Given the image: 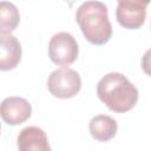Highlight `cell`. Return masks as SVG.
I'll list each match as a JSON object with an SVG mask.
<instances>
[{
  "label": "cell",
  "instance_id": "obj_1",
  "mask_svg": "<svg viewBox=\"0 0 151 151\" xmlns=\"http://www.w3.org/2000/svg\"><path fill=\"white\" fill-rule=\"evenodd\" d=\"M97 94L111 111L117 113L130 111L139 97L137 87L119 72L104 76L97 85Z\"/></svg>",
  "mask_w": 151,
  "mask_h": 151
},
{
  "label": "cell",
  "instance_id": "obj_2",
  "mask_svg": "<svg viewBox=\"0 0 151 151\" xmlns=\"http://www.w3.org/2000/svg\"><path fill=\"white\" fill-rule=\"evenodd\" d=\"M76 20L86 38L93 45L106 44L112 35L107 6L101 1H85L76 13Z\"/></svg>",
  "mask_w": 151,
  "mask_h": 151
},
{
  "label": "cell",
  "instance_id": "obj_3",
  "mask_svg": "<svg viewBox=\"0 0 151 151\" xmlns=\"http://www.w3.org/2000/svg\"><path fill=\"white\" fill-rule=\"evenodd\" d=\"M47 87L51 94L57 98H72L81 88V78L77 71L67 66L60 67L48 76Z\"/></svg>",
  "mask_w": 151,
  "mask_h": 151
},
{
  "label": "cell",
  "instance_id": "obj_4",
  "mask_svg": "<svg viewBox=\"0 0 151 151\" xmlns=\"http://www.w3.org/2000/svg\"><path fill=\"white\" fill-rule=\"evenodd\" d=\"M79 47L77 40L67 32H59L52 35L48 42V57L55 65L68 66L78 58Z\"/></svg>",
  "mask_w": 151,
  "mask_h": 151
},
{
  "label": "cell",
  "instance_id": "obj_5",
  "mask_svg": "<svg viewBox=\"0 0 151 151\" xmlns=\"http://www.w3.org/2000/svg\"><path fill=\"white\" fill-rule=\"evenodd\" d=\"M149 0H119L116 18L118 22L129 29L142 27L146 18V6Z\"/></svg>",
  "mask_w": 151,
  "mask_h": 151
},
{
  "label": "cell",
  "instance_id": "obj_6",
  "mask_svg": "<svg viewBox=\"0 0 151 151\" xmlns=\"http://www.w3.org/2000/svg\"><path fill=\"white\" fill-rule=\"evenodd\" d=\"M32 113V106L25 98L7 97L1 101L0 114L8 125H19L26 122Z\"/></svg>",
  "mask_w": 151,
  "mask_h": 151
},
{
  "label": "cell",
  "instance_id": "obj_7",
  "mask_svg": "<svg viewBox=\"0 0 151 151\" xmlns=\"http://www.w3.org/2000/svg\"><path fill=\"white\" fill-rule=\"evenodd\" d=\"M0 68L13 70L21 60V45L12 33L0 32Z\"/></svg>",
  "mask_w": 151,
  "mask_h": 151
},
{
  "label": "cell",
  "instance_id": "obj_8",
  "mask_svg": "<svg viewBox=\"0 0 151 151\" xmlns=\"http://www.w3.org/2000/svg\"><path fill=\"white\" fill-rule=\"evenodd\" d=\"M19 151H51L45 131L38 126L24 127L18 136Z\"/></svg>",
  "mask_w": 151,
  "mask_h": 151
},
{
  "label": "cell",
  "instance_id": "obj_9",
  "mask_svg": "<svg viewBox=\"0 0 151 151\" xmlns=\"http://www.w3.org/2000/svg\"><path fill=\"white\" fill-rule=\"evenodd\" d=\"M88 130L94 139L99 142H107L116 136L118 124L110 116L98 114L90 120Z\"/></svg>",
  "mask_w": 151,
  "mask_h": 151
},
{
  "label": "cell",
  "instance_id": "obj_10",
  "mask_svg": "<svg viewBox=\"0 0 151 151\" xmlns=\"http://www.w3.org/2000/svg\"><path fill=\"white\" fill-rule=\"evenodd\" d=\"M20 21V14L17 9L15 5L7 1L0 2V32L11 33L13 29L17 28Z\"/></svg>",
  "mask_w": 151,
  "mask_h": 151
},
{
  "label": "cell",
  "instance_id": "obj_11",
  "mask_svg": "<svg viewBox=\"0 0 151 151\" xmlns=\"http://www.w3.org/2000/svg\"><path fill=\"white\" fill-rule=\"evenodd\" d=\"M142 68L147 76L151 77V48L147 50L142 58Z\"/></svg>",
  "mask_w": 151,
  "mask_h": 151
}]
</instances>
